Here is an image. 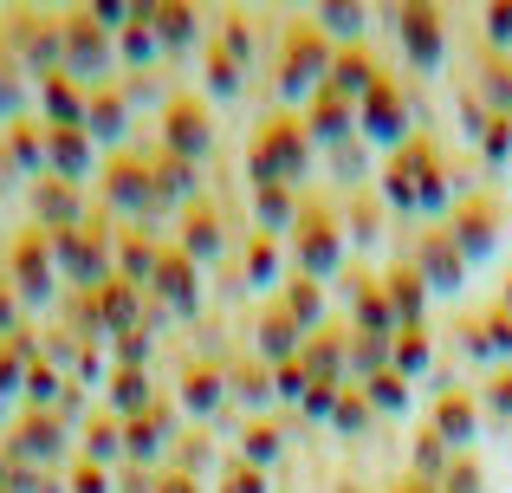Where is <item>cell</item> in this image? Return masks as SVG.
Returning a JSON list of instances; mask_svg holds the SVG:
<instances>
[{"label": "cell", "instance_id": "6da1fadb", "mask_svg": "<svg viewBox=\"0 0 512 493\" xmlns=\"http://www.w3.org/2000/svg\"><path fill=\"white\" fill-rule=\"evenodd\" d=\"M247 176L253 189H299L312 176V137H305V117L273 111L247 143Z\"/></svg>", "mask_w": 512, "mask_h": 493}, {"label": "cell", "instance_id": "7a4b0ae2", "mask_svg": "<svg viewBox=\"0 0 512 493\" xmlns=\"http://www.w3.org/2000/svg\"><path fill=\"white\" fill-rule=\"evenodd\" d=\"M331 59H338V46H331L312 20H292L286 46H279V98L312 104L318 91H325V78H331Z\"/></svg>", "mask_w": 512, "mask_h": 493}, {"label": "cell", "instance_id": "3957f363", "mask_svg": "<svg viewBox=\"0 0 512 493\" xmlns=\"http://www.w3.org/2000/svg\"><path fill=\"white\" fill-rule=\"evenodd\" d=\"M344 215L331 202H305L299 208V228H292V253H299V273L305 279H338L344 273Z\"/></svg>", "mask_w": 512, "mask_h": 493}, {"label": "cell", "instance_id": "277c9868", "mask_svg": "<svg viewBox=\"0 0 512 493\" xmlns=\"http://www.w3.org/2000/svg\"><path fill=\"white\" fill-rule=\"evenodd\" d=\"M435 163H441L435 137H409L402 150H389V163L376 169V195H383L389 215H415V221H422V176Z\"/></svg>", "mask_w": 512, "mask_h": 493}, {"label": "cell", "instance_id": "5b68a950", "mask_svg": "<svg viewBox=\"0 0 512 493\" xmlns=\"http://www.w3.org/2000/svg\"><path fill=\"white\" fill-rule=\"evenodd\" d=\"M500 221H506V202L493 189H474V195H454V208H448V234H454V247L467 253V266L474 260H493V247H500Z\"/></svg>", "mask_w": 512, "mask_h": 493}, {"label": "cell", "instance_id": "8992f818", "mask_svg": "<svg viewBox=\"0 0 512 493\" xmlns=\"http://www.w3.org/2000/svg\"><path fill=\"white\" fill-rule=\"evenodd\" d=\"M402 260L428 279V292H461L467 286V253L454 247L448 221H422V228L409 234V253H402Z\"/></svg>", "mask_w": 512, "mask_h": 493}, {"label": "cell", "instance_id": "52a82bcc", "mask_svg": "<svg viewBox=\"0 0 512 493\" xmlns=\"http://www.w3.org/2000/svg\"><path fill=\"white\" fill-rule=\"evenodd\" d=\"M415 104L402 98V85H396V72H383V85L370 91V98L357 104V137L363 143H383V150H402V143L415 137Z\"/></svg>", "mask_w": 512, "mask_h": 493}, {"label": "cell", "instance_id": "ba28073f", "mask_svg": "<svg viewBox=\"0 0 512 493\" xmlns=\"http://www.w3.org/2000/svg\"><path fill=\"white\" fill-rule=\"evenodd\" d=\"M389 20H396V39H402L409 72H441V59H448V13L415 0V7H396Z\"/></svg>", "mask_w": 512, "mask_h": 493}, {"label": "cell", "instance_id": "9c48e42d", "mask_svg": "<svg viewBox=\"0 0 512 493\" xmlns=\"http://www.w3.org/2000/svg\"><path fill=\"white\" fill-rule=\"evenodd\" d=\"M111 59L117 52H111V39H104V26L91 20V13H72V20L59 26V65L72 78H104Z\"/></svg>", "mask_w": 512, "mask_h": 493}, {"label": "cell", "instance_id": "30bf717a", "mask_svg": "<svg viewBox=\"0 0 512 493\" xmlns=\"http://www.w3.org/2000/svg\"><path fill=\"white\" fill-rule=\"evenodd\" d=\"M214 143V117L201 98H175L163 111V156H175V163H201Z\"/></svg>", "mask_w": 512, "mask_h": 493}, {"label": "cell", "instance_id": "8fae6325", "mask_svg": "<svg viewBox=\"0 0 512 493\" xmlns=\"http://www.w3.org/2000/svg\"><path fill=\"white\" fill-rule=\"evenodd\" d=\"M344 292H350V331H363V338H396V331H402L396 312H389V299H383V273L350 266Z\"/></svg>", "mask_w": 512, "mask_h": 493}, {"label": "cell", "instance_id": "7c38bea8", "mask_svg": "<svg viewBox=\"0 0 512 493\" xmlns=\"http://www.w3.org/2000/svg\"><path fill=\"white\" fill-rule=\"evenodd\" d=\"M428 429H435L441 442L454 448V455H467V442H474V435L487 429V416H480V396H474V390H448V383H441V390H435V416H428Z\"/></svg>", "mask_w": 512, "mask_h": 493}, {"label": "cell", "instance_id": "4fadbf2b", "mask_svg": "<svg viewBox=\"0 0 512 493\" xmlns=\"http://www.w3.org/2000/svg\"><path fill=\"white\" fill-rule=\"evenodd\" d=\"M299 364L312 370V383H338V390H350V325H318L312 338H305Z\"/></svg>", "mask_w": 512, "mask_h": 493}, {"label": "cell", "instance_id": "5bb4252c", "mask_svg": "<svg viewBox=\"0 0 512 493\" xmlns=\"http://www.w3.org/2000/svg\"><path fill=\"white\" fill-rule=\"evenodd\" d=\"M253 351H260V364L266 370H279V364H292V357L305 351V331H299V318L286 312V305H266L260 318H253Z\"/></svg>", "mask_w": 512, "mask_h": 493}, {"label": "cell", "instance_id": "9a60e30c", "mask_svg": "<svg viewBox=\"0 0 512 493\" xmlns=\"http://www.w3.org/2000/svg\"><path fill=\"white\" fill-rule=\"evenodd\" d=\"M376 85H383V65H376V52H370V46H338V59H331V78H325L331 98L363 104Z\"/></svg>", "mask_w": 512, "mask_h": 493}, {"label": "cell", "instance_id": "2e32d148", "mask_svg": "<svg viewBox=\"0 0 512 493\" xmlns=\"http://www.w3.org/2000/svg\"><path fill=\"white\" fill-rule=\"evenodd\" d=\"M383 299H389V312H396V325L415 331V325H428V299H435V292H428V279L415 273L409 260H396L383 273Z\"/></svg>", "mask_w": 512, "mask_h": 493}, {"label": "cell", "instance_id": "e0dca14e", "mask_svg": "<svg viewBox=\"0 0 512 493\" xmlns=\"http://www.w3.org/2000/svg\"><path fill=\"white\" fill-rule=\"evenodd\" d=\"M150 292L169 305L175 318H195V305H201L195 260H188V253H163V260H156V279H150Z\"/></svg>", "mask_w": 512, "mask_h": 493}, {"label": "cell", "instance_id": "ac0fdd59", "mask_svg": "<svg viewBox=\"0 0 512 493\" xmlns=\"http://www.w3.org/2000/svg\"><path fill=\"white\" fill-rule=\"evenodd\" d=\"M350 130H357V104H344V98H331V91H318L312 111H305V137H312V150H325V156L344 150Z\"/></svg>", "mask_w": 512, "mask_h": 493}, {"label": "cell", "instance_id": "d6986e66", "mask_svg": "<svg viewBox=\"0 0 512 493\" xmlns=\"http://www.w3.org/2000/svg\"><path fill=\"white\" fill-rule=\"evenodd\" d=\"M91 163H98V143H91L85 130H52L46 137V169L59 182H85Z\"/></svg>", "mask_w": 512, "mask_h": 493}, {"label": "cell", "instance_id": "ffe728a7", "mask_svg": "<svg viewBox=\"0 0 512 493\" xmlns=\"http://www.w3.org/2000/svg\"><path fill=\"white\" fill-rule=\"evenodd\" d=\"M59 266L78 279V286H104V279H111V253H104L98 241H91L85 228L59 234Z\"/></svg>", "mask_w": 512, "mask_h": 493}, {"label": "cell", "instance_id": "44dd1931", "mask_svg": "<svg viewBox=\"0 0 512 493\" xmlns=\"http://www.w3.org/2000/svg\"><path fill=\"white\" fill-rule=\"evenodd\" d=\"M279 305H286L292 318H299V331L312 338L318 325H331V299H325V279H305V273H292L286 279V292H279Z\"/></svg>", "mask_w": 512, "mask_h": 493}, {"label": "cell", "instance_id": "7402d4cb", "mask_svg": "<svg viewBox=\"0 0 512 493\" xmlns=\"http://www.w3.org/2000/svg\"><path fill=\"white\" fill-rule=\"evenodd\" d=\"M467 91H474L493 117H512V59L506 52H487V59L474 65V78H467Z\"/></svg>", "mask_w": 512, "mask_h": 493}, {"label": "cell", "instance_id": "603a6c76", "mask_svg": "<svg viewBox=\"0 0 512 493\" xmlns=\"http://www.w3.org/2000/svg\"><path fill=\"white\" fill-rule=\"evenodd\" d=\"M221 247H227L221 215H214L208 202H188V221H182V253H188L195 266H208V260H221Z\"/></svg>", "mask_w": 512, "mask_h": 493}, {"label": "cell", "instance_id": "cb8c5ba5", "mask_svg": "<svg viewBox=\"0 0 512 493\" xmlns=\"http://www.w3.org/2000/svg\"><path fill=\"white\" fill-rule=\"evenodd\" d=\"M227 403V370L221 364H188L182 370V409H195V416H221Z\"/></svg>", "mask_w": 512, "mask_h": 493}, {"label": "cell", "instance_id": "d4e9b609", "mask_svg": "<svg viewBox=\"0 0 512 493\" xmlns=\"http://www.w3.org/2000/svg\"><path fill=\"white\" fill-rule=\"evenodd\" d=\"M312 26L331 39V46H363V33H370V7H357V0H331V7L312 13Z\"/></svg>", "mask_w": 512, "mask_h": 493}, {"label": "cell", "instance_id": "484cf974", "mask_svg": "<svg viewBox=\"0 0 512 493\" xmlns=\"http://www.w3.org/2000/svg\"><path fill=\"white\" fill-rule=\"evenodd\" d=\"M299 208H305V195H299V189H253V221H260L266 241H273V234H292V228H299Z\"/></svg>", "mask_w": 512, "mask_h": 493}, {"label": "cell", "instance_id": "4316f807", "mask_svg": "<svg viewBox=\"0 0 512 493\" xmlns=\"http://www.w3.org/2000/svg\"><path fill=\"white\" fill-rule=\"evenodd\" d=\"M130 130V104L117 91H91V111H85V137L91 143H124Z\"/></svg>", "mask_w": 512, "mask_h": 493}, {"label": "cell", "instance_id": "83f0119b", "mask_svg": "<svg viewBox=\"0 0 512 493\" xmlns=\"http://www.w3.org/2000/svg\"><path fill=\"white\" fill-rule=\"evenodd\" d=\"M428 364H435V338H428V325L396 331V344H389V370L409 383V377H428Z\"/></svg>", "mask_w": 512, "mask_h": 493}, {"label": "cell", "instance_id": "f1b7e54d", "mask_svg": "<svg viewBox=\"0 0 512 493\" xmlns=\"http://www.w3.org/2000/svg\"><path fill=\"white\" fill-rule=\"evenodd\" d=\"M163 409H143V416H130L124 422V455H137V461H156V455H163V442H169V435L175 429H163Z\"/></svg>", "mask_w": 512, "mask_h": 493}, {"label": "cell", "instance_id": "f546056e", "mask_svg": "<svg viewBox=\"0 0 512 493\" xmlns=\"http://www.w3.org/2000/svg\"><path fill=\"white\" fill-rule=\"evenodd\" d=\"M150 26H156V46H163V52H188V46L201 39L195 7H156V13H150Z\"/></svg>", "mask_w": 512, "mask_h": 493}, {"label": "cell", "instance_id": "4dcf8cb0", "mask_svg": "<svg viewBox=\"0 0 512 493\" xmlns=\"http://www.w3.org/2000/svg\"><path fill=\"white\" fill-rule=\"evenodd\" d=\"M279 448H286V435H279V422H247V429H240V461H247V468H273V461H279Z\"/></svg>", "mask_w": 512, "mask_h": 493}, {"label": "cell", "instance_id": "1f68e13d", "mask_svg": "<svg viewBox=\"0 0 512 493\" xmlns=\"http://www.w3.org/2000/svg\"><path fill=\"white\" fill-rule=\"evenodd\" d=\"M383 215H389V208L376 202V195L357 189V202L344 208V241H350V247H376V234H383Z\"/></svg>", "mask_w": 512, "mask_h": 493}, {"label": "cell", "instance_id": "d6a6232c", "mask_svg": "<svg viewBox=\"0 0 512 493\" xmlns=\"http://www.w3.org/2000/svg\"><path fill=\"white\" fill-rule=\"evenodd\" d=\"M227 396H240V403H253V409L279 403V396H273V370H266V364H234V370H227Z\"/></svg>", "mask_w": 512, "mask_h": 493}, {"label": "cell", "instance_id": "836d02e7", "mask_svg": "<svg viewBox=\"0 0 512 493\" xmlns=\"http://www.w3.org/2000/svg\"><path fill=\"white\" fill-rule=\"evenodd\" d=\"M111 409L117 416H143V409H156V390H150V377L143 370H117V383H111Z\"/></svg>", "mask_w": 512, "mask_h": 493}, {"label": "cell", "instance_id": "e575fe53", "mask_svg": "<svg viewBox=\"0 0 512 493\" xmlns=\"http://www.w3.org/2000/svg\"><path fill=\"white\" fill-rule=\"evenodd\" d=\"M357 390H363V403H370L376 416H409V383H402L396 370H383V377L357 383Z\"/></svg>", "mask_w": 512, "mask_h": 493}, {"label": "cell", "instance_id": "d590c367", "mask_svg": "<svg viewBox=\"0 0 512 493\" xmlns=\"http://www.w3.org/2000/svg\"><path fill=\"white\" fill-rule=\"evenodd\" d=\"M370 422H376V409L363 403V390H344L338 409H331V429H338L344 442H363V435H370Z\"/></svg>", "mask_w": 512, "mask_h": 493}, {"label": "cell", "instance_id": "8d00e7d4", "mask_svg": "<svg viewBox=\"0 0 512 493\" xmlns=\"http://www.w3.org/2000/svg\"><path fill=\"white\" fill-rule=\"evenodd\" d=\"M39 215H46V228L72 234L78 228V195H72V182H46V189H39Z\"/></svg>", "mask_w": 512, "mask_h": 493}, {"label": "cell", "instance_id": "74e56055", "mask_svg": "<svg viewBox=\"0 0 512 493\" xmlns=\"http://www.w3.org/2000/svg\"><path fill=\"white\" fill-rule=\"evenodd\" d=\"M480 416L487 422H512V364H500V370H487V383H480Z\"/></svg>", "mask_w": 512, "mask_h": 493}, {"label": "cell", "instance_id": "f35d334b", "mask_svg": "<svg viewBox=\"0 0 512 493\" xmlns=\"http://www.w3.org/2000/svg\"><path fill=\"white\" fill-rule=\"evenodd\" d=\"M480 163H487V176H500L512 163V117H493V124L480 130Z\"/></svg>", "mask_w": 512, "mask_h": 493}, {"label": "cell", "instance_id": "ab89813d", "mask_svg": "<svg viewBox=\"0 0 512 493\" xmlns=\"http://www.w3.org/2000/svg\"><path fill=\"white\" fill-rule=\"evenodd\" d=\"M26 429H33V435H20V442H13V455H26V461H52V455H59V422H52V416H39V422H26Z\"/></svg>", "mask_w": 512, "mask_h": 493}, {"label": "cell", "instance_id": "60d3db41", "mask_svg": "<svg viewBox=\"0 0 512 493\" xmlns=\"http://www.w3.org/2000/svg\"><path fill=\"white\" fill-rule=\"evenodd\" d=\"M279 279V247L266 234H247V286H273Z\"/></svg>", "mask_w": 512, "mask_h": 493}, {"label": "cell", "instance_id": "b9f144b4", "mask_svg": "<svg viewBox=\"0 0 512 493\" xmlns=\"http://www.w3.org/2000/svg\"><path fill=\"white\" fill-rule=\"evenodd\" d=\"M85 455L98 461V468H104V461H117V455H124V422L98 416V422H91V435H85Z\"/></svg>", "mask_w": 512, "mask_h": 493}, {"label": "cell", "instance_id": "7bdbcfd3", "mask_svg": "<svg viewBox=\"0 0 512 493\" xmlns=\"http://www.w3.org/2000/svg\"><path fill=\"white\" fill-rule=\"evenodd\" d=\"M461 351L474 357V364H487V370H500V357H493V331H487V312H474V318H461Z\"/></svg>", "mask_w": 512, "mask_h": 493}, {"label": "cell", "instance_id": "ee69618b", "mask_svg": "<svg viewBox=\"0 0 512 493\" xmlns=\"http://www.w3.org/2000/svg\"><path fill=\"white\" fill-rule=\"evenodd\" d=\"M441 493H487V468L474 455H454L448 474H441Z\"/></svg>", "mask_w": 512, "mask_h": 493}, {"label": "cell", "instance_id": "f6af8a7d", "mask_svg": "<svg viewBox=\"0 0 512 493\" xmlns=\"http://www.w3.org/2000/svg\"><path fill=\"white\" fill-rule=\"evenodd\" d=\"M305 390H312V370H305L299 357L273 370V396H279V403H305Z\"/></svg>", "mask_w": 512, "mask_h": 493}, {"label": "cell", "instance_id": "bcb514c9", "mask_svg": "<svg viewBox=\"0 0 512 493\" xmlns=\"http://www.w3.org/2000/svg\"><path fill=\"white\" fill-rule=\"evenodd\" d=\"M240 85H247V72H240L227 52H208V91H214V98H234Z\"/></svg>", "mask_w": 512, "mask_h": 493}, {"label": "cell", "instance_id": "7dc6e473", "mask_svg": "<svg viewBox=\"0 0 512 493\" xmlns=\"http://www.w3.org/2000/svg\"><path fill=\"white\" fill-rule=\"evenodd\" d=\"M331 176L350 182V189H363L370 182V163H363V143H344V150H331Z\"/></svg>", "mask_w": 512, "mask_h": 493}, {"label": "cell", "instance_id": "c3c4849f", "mask_svg": "<svg viewBox=\"0 0 512 493\" xmlns=\"http://www.w3.org/2000/svg\"><path fill=\"white\" fill-rule=\"evenodd\" d=\"M487 52H506L512 59V0H500V7H487Z\"/></svg>", "mask_w": 512, "mask_h": 493}, {"label": "cell", "instance_id": "681fc988", "mask_svg": "<svg viewBox=\"0 0 512 493\" xmlns=\"http://www.w3.org/2000/svg\"><path fill=\"white\" fill-rule=\"evenodd\" d=\"M338 383H312V390H305V403H299V416H312V422H331V409H338Z\"/></svg>", "mask_w": 512, "mask_h": 493}, {"label": "cell", "instance_id": "f907efd6", "mask_svg": "<svg viewBox=\"0 0 512 493\" xmlns=\"http://www.w3.org/2000/svg\"><path fill=\"white\" fill-rule=\"evenodd\" d=\"M221 493H266V474H260V468H247V461H240V468H227Z\"/></svg>", "mask_w": 512, "mask_h": 493}, {"label": "cell", "instance_id": "816d5d0a", "mask_svg": "<svg viewBox=\"0 0 512 493\" xmlns=\"http://www.w3.org/2000/svg\"><path fill=\"white\" fill-rule=\"evenodd\" d=\"M487 331H493V357H500V364H506V357H512V318L500 312V305H493V312H487Z\"/></svg>", "mask_w": 512, "mask_h": 493}, {"label": "cell", "instance_id": "f5cc1de1", "mask_svg": "<svg viewBox=\"0 0 512 493\" xmlns=\"http://www.w3.org/2000/svg\"><path fill=\"white\" fill-rule=\"evenodd\" d=\"M72 493H111V474H104L98 461H85V468L72 474Z\"/></svg>", "mask_w": 512, "mask_h": 493}, {"label": "cell", "instance_id": "db71d44e", "mask_svg": "<svg viewBox=\"0 0 512 493\" xmlns=\"http://www.w3.org/2000/svg\"><path fill=\"white\" fill-rule=\"evenodd\" d=\"M182 455L195 461V468H208V461H214V442H208V435H188V442H182Z\"/></svg>", "mask_w": 512, "mask_h": 493}, {"label": "cell", "instance_id": "11a10c76", "mask_svg": "<svg viewBox=\"0 0 512 493\" xmlns=\"http://www.w3.org/2000/svg\"><path fill=\"white\" fill-rule=\"evenodd\" d=\"M383 493H441V487H435V481H415V474H396Z\"/></svg>", "mask_w": 512, "mask_h": 493}, {"label": "cell", "instance_id": "9f6ffc18", "mask_svg": "<svg viewBox=\"0 0 512 493\" xmlns=\"http://www.w3.org/2000/svg\"><path fill=\"white\" fill-rule=\"evenodd\" d=\"M156 493H195V474H156Z\"/></svg>", "mask_w": 512, "mask_h": 493}, {"label": "cell", "instance_id": "6f0895ef", "mask_svg": "<svg viewBox=\"0 0 512 493\" xmlns=\"http://www.w3.org/2000/svg\"><path fill=\"white\" fill-rule=\"evenodd\" d=\"M52 390H59V383H52V370H33V403H52Z\"/></svg>", "mask_w": 512, "mask_h": 493}, {"label": "cell", "instance_id": "680465c9", "mask_svg": "<svg viewBox=\"0 0 512 493\" xmlns=\"http://www.w3.org/2000/svg\"><path fill=\"white\" fill-rule=\"evenodd\" d=\"M493 305H500V312L512 318V266H506V279H500V299H493Z\"/></svg>", "mask_w": 512, "mask_h": 493}, {"label": "cell", "instance_id": "91938a15", "mask_svg": "<svg viewBox=\"0 0 512 493\" xmlns=\"http://www.w3.org/2000/svg\"><path fill=\"white\" fill-rule=\"evenodd\" d=\"M338 493H370V487H357V481H338Z\"/></svg>", "mask_w": 512, "mask_h": 493}]
</instances>
